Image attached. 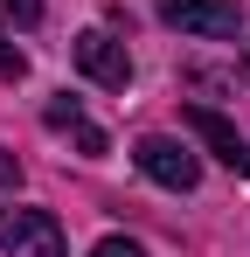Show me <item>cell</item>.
<instances>
[{
  "label": "cell",
  "mask_w": 250,
  "mask_h": 257,
  "mask_svg": "<svg viewBox=\"0 0 250 257\" xmlns=\"http://www.w3.org/2000/svg\"><path fill=\"white\" fill-rule=\"evenodd\" d=\"M0 243H7V257H70L63 222L49 209H0Z\"/></svg>",
  "instance_id": "6da1fadb"
},
{
  "label": "cell",
  "mask_w": 250,
  "mask_h": 257,
  "mask_svg": "<svg viewBox=\"0 0 250 257\" xmlns=\"http://www.w3.org/2000/svg\"><path fill=\"white\" fill-rule=\"evenodd\" d=\"M132 160H139L146 181H160V188H174V195H188V188L202 181V160H195L181 139H167V132H146V139L132 146Z\"/></svg>",
  "instance_id": "7a4b0ae2"
},
{
  "label": "cell",
  "mask_w": 250,
  "mask_h": 257,
  "mask_svg": "<svg viewBox=\"0 0 250 257\" xmlns=\"http://www.w3.org/2000/svg\"><path fill=\"white\" fill-rule=\"evenodd\" d=\"M70 56H77L83 77L104 84V90H125V84H132V56H125V42H118V35H104V28H83L77 42H70Z\"/></svg>",
  "instance_id": "3957f363"
},
{
  "label": "cell",
  "mask_w": 250,
  "mask_h": 257,
  "mask_svg": "<svg viewBox=\"0 0 250 257\" xmlns=\"http://www.w3.org/2000/svg\"><path fill=\"white\" fill-rule=\"evenodd\" d=\"M160 21L188 28V35H208V42H229L243 28V7L236 0H160Z\"/></svg>",
  "instance_id": "277c9868"
},
{
  "label": "cell",
  "mask_w": 250,
  "mask_h": 257,
  "mask_svg": "<svg viewBox=\"0 0 250 257\" xmlns=\"http://www.w3.org/2000/svg\"><path fill=\"white\" fill-rule=\"evenodd\" d=\"M181 118H188V132H195V139H202V146H208V153H215L229 174H250V139L229 125L222 111H208V104H188Z\"/></svg>",
  "instance_id": "5b68a950"
},
{
  "label": "cell",
  "mask_w": 250,
  "mask_h": 257,
  "mask_svg": "<svg viewBox=\"0 0 250 257\" xmlns=\"http://www.w3.org/2000/svg\"><path fill=\"white\" fill-rule=\"evenodd\" d=\"M42 118H49L56 132H77V146L90 153V160H97V153H111V139H104V132L77 111V97H49V104H42Z\"/></svg>",
  "instance_id": "8992f818"
},
{
  "label": "cell",
  "mask_w": 250,
  "mask_h": 257,
  "mask_svg": "<svg viewBox=\"0 0 250 257\" xmlns=\"http://www.w3.org/2000/svg\"><path fill=\"white\" fill-rule=\"evenodd\" d=\"M90 257H146V250H139L132 236H104V243H97V250H90Z\"/></svg>",
  "instance_id": "52a82bcc"
},
{
  "label": "cell",
  "mask_w": 250,
  "mask_h": 257,
  "mask_svg": "<svg viewBox=\"0 0 250 257\" xmlns=\"http://www.w3.org/2000/svg\"><path fill=\"white\" fill-rule=\"evenodd\" d=\"M7 14H14L21 28H35V21H42V0H7Z\"/></svg>",
  "instance_id": "ba28073f"
},
{
  "label": "cell",
  "mask_w": 250,
  "mask_h": 257,
  "mask_svg": "<svg viewBox=\"0 0 250 257\" xmlns=\"http://www.w3.org/2000/svg\"><path fill=\"white\" fill-rule=\"evenodd\" d=\"M14 181H21V160H14V153H0V188H14Z\"/></svg>",
  "instance_id": "9c48e42d"
},
{
  "label": "cell",
  "mask_w": 250,
  "mask_h": 257,
  "mask_svg": "<svg viewBox=\"0 0 250 257\" xmlns=\"http://www.w3.org/2000/svg\"><path fill=\"white\" fill-rule=\"evenodd\" d=\"M243 70H250V49H243Z\"/></svg>",
  "instance_id": "30bf717a"
}]
</instances>
